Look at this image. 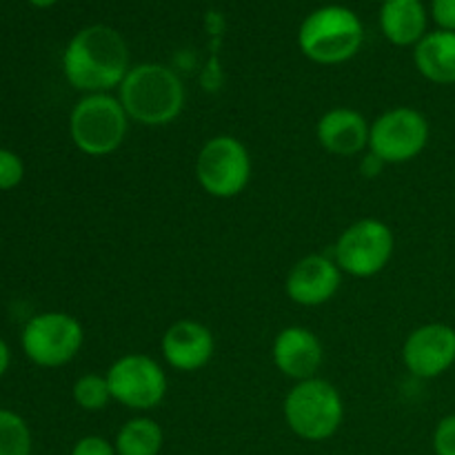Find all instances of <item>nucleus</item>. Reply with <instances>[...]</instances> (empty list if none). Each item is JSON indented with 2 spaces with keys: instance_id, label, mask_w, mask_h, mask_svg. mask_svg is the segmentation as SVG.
Returning <instances> with one entry per match:
<instances>
[{
  "instance_id": "a878e982",
  "label": "nucleus",
  "mask_w": 455,
  "mask_h": 455,
  "mask_svg": "<svg viewBox=\"0 0 455 455\" xmlns=\"http://www.w3.org/2000/svg\"><path fill=\"white\" fill-rule=\"evenodd\" d=\"M9 364H12V351H9L7 342H4L3 338H0V378H3L4 373H7Z\"/></svg>"
},
{
  "instance_id": "5701e85b",
  "label": "nucleus",
  "mask_w": 455,
  "mask_h": 455,
  "mask_svg": "<svg viewBox=\"0 0 455 455\" xmlns=\"http://www.w3.org/2000/svg\"><path fill=\"white\" fill-rule=\"evenodd\" d=\"M69 455H118L114 443L105 440L102 435H84L74 444Z\"/></svg>"
},
{
  "instance_id": "f03ea898",
  "label": "nucleus",
  "mask_w": 455,
  "mask_h": 455,
  "mask_svg": "<svg viewBox=\"0 0 455 455\" xmlns=\"http://www.w3.org/2000/svg\"><path fill=\"white\" fill-rule=\"evenodd\" d=\"M116 96L129 120L142 127H167L176 123L187 102L182 78L160 62L132 65Z\"/></svg>"
},
{
  "instance_id": "39448f33",
  "label": "nucleus",
  "mask_w": 455,
  "mask_h": 455,
  "mask_svg": "<svg viewBox=\"0 0 455 455\" xmlns=\"http://www.w3.org/2000/svg\"><path fill=\"white\" fill-rule=\"evenodd\" d=\"M127 111L114 93H87L69 114V138L80 154L105 158L124 145L129 133Z\"/></svg>"
},
{
  "instance_id": "a211bd4d",
  "label": "nucleus",
  "mask_w": 455,
  "mask_h": 455,
  "mask_svg": "<svg viewBox=\"0 0 455 455\" xmlns=\"http://www.w3.org/2000/svg\"><path fill=\"white\" fill-rule=\"evenodd\" d=\"M163 444V427L149 416H136L124 422L114 440L118 455H160Z\"/></svg>"
},
{
  "instance_id": "aec40b11",
  "label": "nucleus",
  "mask_w": 455,
  "mask_h": 455,
  "mask_svg": "<svg viewBox=\"0 0 455 455\" xmlns=\"http://www.w3.org/2000/svg\"><path fill=\"white\" fill-rule=\"evenodd\" d=\"M31 431L25 418L0 409V455H31Z\"/></svg>"
},
{
  "instance_id": "9d476101",
  "label": "nucleus",
  "mask_w": 455,
  "mask_h": 455,
  "mask_svg": "<svg viewBox=\"0 0 455 455\" xmlns=\"http://www.w3.org/2000/svg\"><path fill=\"white\" fill-rule=\"evenodd\" d=\"M429 138V120L422 111L413 107H394L371 123L369 151L385 164H404L427 149Z\"/></svg>"
},
{
  "instance_id": "423d86ee",
  "label": "nucleus",
  "mask_w": 455,
  "mask_h": 455,
  "mask_svg": "<svg viewBox=\"0 0 455 455\" xmlns=\"http://www.w3.org/2000/svg\"><path fill=\"white\" fill-rule=\"evenodd\" d=\"M194 173L200 189L212 198H235L251 180V156L243 140L229 133H220L200 147Z\"/></svg>"
},
{
  "instance_id": "4468645a",
  "label": "nucleus",
  "mask_w": 455,
  "mask_h": 455,
  "mask_svg": "<svg viewBox=\"0 0 455 455\" xmlns=\"http://www.w3.org/2000/svg\"><path fill=\"white\" fill-rule=\"evenodd\" d=\"M271 360H274V367L293 382L309 380L318 376V369L323 367V342L307 327H298V324L284 327L274 338Z\"/></svg>"
},
{
  "instance_id": "ddd939ff",
  "label": "nucleus",
  "mask_w": 455,
  "mask_h": 455,
  "mask_svg": "<svg viewBox=\"0 0 455 455\" xmlns=\"http://www.w3.org/2000/svg\"><path fill=\"white\" fill-rule=\"evenodd\" d=\"M163 358L173 371L194 373L207 367L216 354V338L207 324L182 318L169 324L160 340Z\"/></svg>"
},
{
  "instance_id": "6ab92c4d",
  "label": "nucleus",
  "mask_w": 455,
  "mask_h": 455,
  "mask_svg": "<svg viewBox=\"0 0 455 455\" xmlns=\"http://www.w3.org/2000/svg\"><path fill=\"white\" fill-rule=\"evenodd\" d=\"M74 403L78 404L83 411H102V409L109 407V403H114L111 398L109 382H107L105 373H84L78 380L74 382Z\"/></svg>"
},
{
  "instance_id": "f3484780",
  "label": "nucleus",
  "mask_w": 455,
  "mask_h": 455,
  "mask_svg": "<svg viewBox=\"0 0 455 455\" xmlns=\"http://www.w3.org/2000/svg\"><path fill=\"white\" fill-rule=\"evenodd\" d=\"M418 74L434 84H455V31H429L413 47Z\"/></svg>"
},
{
  "instance_id": "2eb2a0df",
  "label": "nucleus",
  "mask_w": 455,
  "mask_h": 455,
  "mask_svg": "<svg viewBox=\"0 0 455 455\" xmlns=\"http://www.w3.org/2000/svg\"><path fill=\"white\" fill-rule=\"evenodd\" d=\"M371 123L351 107H333L320 116L315 124L318 145L338 158H354L369 149Z\"/></svg>"
},
{
  "instance_id": "dca6fc26",
  "label": "nucleus",
  "mask_w": 455,
  "mask_h": 455,
  "mask_svg": "<svg viewBox=\"0 0 455 455\" xmlns=\"http://www.w3.org/2000/svg\"><path fill=\"white\" fill-rule=\"evenodd\" d=\"M422 0H385L380 7L382 36L395 47H416L429 31Z\"/></svg>"
},
{
  "instance_id": "0eeeda50",
  "label": "nucleus",
  "mask_w": 455,
  "mask_h": 455,
  "mask_svg": "<svg viewBox=\"0 0 455 455\" xmlns=\"http://www.w3.org/2000/svg\"><path fill=\"white\" fill-rule=\"evenodd\" d=\"M395 251V235L378 218L351 222L333 244V260L342 274L354 278H373L389 267Z\"/></svg>"
},
{
  "instance_id": "412c9836",
  "label": "nucleus",
  "mask_w": 455,
  "mask_h": 455,
  "mask_svg": "<svg viewBox=\"0 0 455 455\" xmlns=\"http://www.w3.org/2000/svg\"><path fill=\"white\" fill-rule=\"evenodd\" d=\"M25 178V163L12 149H0V191H12Z\"/></svg>"
},
{
  "instance_id": "1a4fd4ad",
  "label": "nucleus",
  "mask_w": 455,
  "mask_h": 455,
  "mask_svg": "<svg viewBox=\"0 0 455 455\" xmlns=\"http://www.w3.org/2000/svg\"><path fill=\"white\" fill-rule=\"evenodd\" d=\"M105 376L114 403L138 413L158 409L169 391L167 373L158 360L147 354L120 355L111 363Z\"/></svg>"
},
{
  "instance_id": "6e6552de",
  "label": "nucleus",
  "mask_w": 455,
  "mask_h": 455,
  "mask_svg": "<svg viewBox=\"0 0 455 455\" xmlns=\"http://www.w3.org/2000/svg\"><path fill=\"white\" fill-rule=\"evenodd\" d=\"M84 345V329L76 315L65 311H44L27 320L20 347L27 358L43 369L69 364Z\"/></svg>"
},
{
  "instance_id": "bb28decb",
  "label": "nucleus",
  "mask_w": 455,
  "mask_h": 455,
  "mask_svg": "<svg viewBox=\"0 0 455 455\" xmlns=\"http://www.w3.org/2000/svg\"><path fill=\"white\" fill-rule=\"evenodd\" d=\"M27 3L34 4V7H38V9H49V7H53L58 0H27Z\"/></svg>"
},
{
  "instance_id": "b1692460",
  "label": "nucleus",
  "mask_w": 455,
  "mask_h": 455,
  "mask_svg": "<svg viewBox=\"0 0 455 455\" xmlns=\"http://www.w3.org/2000/svg\"><path fill=\"white\" fill-rule=\"evenodd\" d=\"M431 16L440 29L455 31V0H431Z\"/></svg>"
},
{
  "instance_id": "f8f14e48",
  "label": "nucleus",
  "mask_w": 455,
  "mask_h": 455,
  "mask_svg": "<svg viewBox=\"0 0 455 455\" xmlns=\"http://www.w3.org/2000/svg\"><path fill=\"white\" fill-rule=\"evenodd\" d=\"M342 284V271L333 256L309 253L300 258L287 274L284 291L300 307H323L336 298Z\"/></svg>"
},
{
  "instance_id": "7ed1b4c3",
  "label": "nucleus",
  "mask_w": 455,
  "mask_h": 455,
  "mask_svg": "<svg viewBox=\"0 0 455 455\" xmlns=\"http://www.w3.org/2000/svg\"><path fill=\"white\" fill-rule=\"evenodd\" d=\"M363 43V20L342 4L315 9L298 29V47L315 65H342L360 52Z\"/></svg>"
},
{
  "instance_id": "393cba45",
  "label": "nucleus",
  "mask_w": 455,
  "mask_h": 455,
  "mask_svg": "<svg viewBox=\"0 0 455 455\" xmlns=\"http://www.w3.org/2000/svg\"><path fill=\"white\" fill-rule=\"evenodd\" d=\"M385 167L387 164L382 163L380 158H378L376 154H371V151H364V156H363V160H360V173H363L364 178H376V176H380L382 172H385Z\"/></svg>"
},
{
  "instance_id": "9b49d317",
  "label": "nucleus",
  "mask_w": 455,
  "mask_h": 455,
  "mask_svg": "<svg viewBox=\"0 0 455 455\" xmlns=\"http://www.w3.org/2000/svg\"><path fill=\"white\" fill-rule=\"evenodd\" d=\"M403 363L420 380L444 376L455 364V329L444 323H427L413 329L403 345Z\"/></svg>"
},
{
  "instance_id": "f257e3e1",
  "label": "nucleus",
  "mask_w": 455,
  "mask_h": 455,
  "mask_svg": "<svg viewBox=\"0 0 455 455\" xmlns=\"http://www.w3.org/2000/svg\"><path fill=\"white\" fill-rule=\"evenodd\" d=\"M129 62L127 40L109 25H89L74 34L62 53V74L76 92L111 93L118 92Z\"/></svg>"
},
{
  "instance_id": "4be33fe9",
  "label": "nucleus",
  "mask_w": 455,
  "mask_h": 455,
  "mask_svg": "<svg viewBox=\"0 0 455 455\" xmlns=\"http://www.w3.org/2000/svg\"><path fill=\"white\" fill-rule=\"evenodd\" d=\"M431 444L435 455H455V413H449L435 425Z\"/></svg>"
},
{
  "instance_id": "20e7f679",
  "label": "nucleus",
  "mask_w": 455,
  "mask_h": 455,
  "mask_svg": "<svg viewBox=\"0 0 455 455\" xmlns=\"http://www.w3.org/2000/svg\"><path fill=\"white\" fill-rule=\"evenodd\" d=\"M283 416L291 434L305 443H324L340 431L345 422V400L336 385L324 378L300 380L289 389Z\"/></svg>"
}]
</instances>
